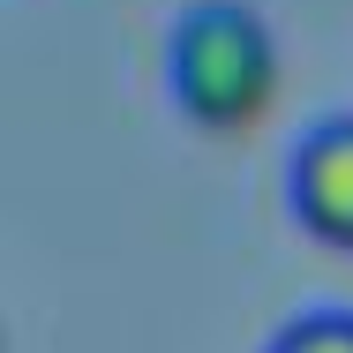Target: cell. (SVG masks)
Listing matches in <instances>:
<instances>
[{
	"label": "cell",
	"mask_w": 353,
	"mask_h": 353,
	"mask_svg": "<svg viewBox=\"0 0 353 353\" xmlns=\"http://www.w3.org/2000/svg\"><path fill=\"white\" fill-rule=\"evenodd\" d=\"M165 75H173V98L188 121L241 128L263 113V98L279 83L271 23L248 0H188L173 15V38H165Z\"/></svg>",
	"instance_id": "1"
},
{
	"label": "cell",
	"mask_w": 353,
	"mask_h": 353,
	"mask_svg": "<svg viewBox=\"0 0 353 353\" xmlns=\"http://www.w3.org/2000/svg\"><path fill=\"white\" fill-rule=\"evenodd\" d=\"M263 353H353V308H301L271 331Z\"/></svg>",
	"instance_id": "3"
},
{
	"label": "cell",
	"mask_w": 353,
	"mask_h": 353,
	"mask_svg": "<svg viewBox=\"0 0 353 353\" xmlns=\"http://www.w3.org/2000/svg\"><path fill=\"white\" fill-rule=\"evenodd\" d=\"M285 188H293V211L308 233L353 248V113H331L293 143Z\"/></svg>",
	"instance_id": "2"
}]
</instances>
